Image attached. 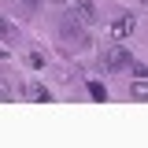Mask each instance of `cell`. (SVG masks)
Wrapping results in <instances>:
<instances>
[{"mask_svg": "<svg viewBox=\"0 0 148 148\" xmlns=\"http://www.w3.org/2000/svg\"><path fill=\"white\" fill-rule=\"evenodd\" d=\"M59 34H63V41H67V48H89V37H85V30H82V22H74V18H67V22L59 26Z\"/></svg>", "mask_w": 148, "mask_h": 148, "instance_id": "6da1fadb", "label": "cell"}, {"mask_svg": "<svg viewBox=\"0 0 148 148\" xmlns=\"http://www.w3.org/2000/svg\"><path fill=\"white\" fill-rule=\"evenodd\" d=\"M130 63H133V56H130L122 45H111L108 52H104V67H108V71H126Z\"/></svg>", "mask_w": 148, "mask_h": 148, "instance_id": "7a4b0ae2", "label": "cell"}, {"mask_svg": "<svg viewBox=\"0 0 148 148\" xmlns=\"http://www.w3.org/2000/svg\"><path fill=\"white\" fill-rule=\"evenodd\" d=\"M133 26H137V18H133V15L115 18V22H111V41H126V37L133 34Z\"/></svg>", "mask_w": 148, "mask_h": 148, "instance_id": "3957f363", "label": "cell"}, {"mask_svg": "<svg viewBox=\"0 0 148 148\" xmlns=\"http://www.w3.org/2000/svg\"><path fill=\"white\" fill-rule=\"evenodd\" d=\"M74 15L82 26H92L96 22V8H92V0H74Z\"/></svg>", "mask_w": 148, "mask_h": 148, "instance_id": "277c9868", "label": "cell"}, {"mask_svg": "<svg viewBox=\"0 0 148 148\" xmlns=\"http://www.w3.org/2000/svg\"><path fill=\"white\" fill-rule=\"evenodd\" d=\"M26 96H30V100H37V104H52V92L45 89V85H26Z\"/></svg>", "mask_w": 148, "mask_h": 148, "instance_id": "5b68a950", "label": "cell"}, {"mask_svg": "<svg viewBox=\"0 0 148 148\" xmlns=\"http://www.w3.org/2000/svg\"><path fill=\"white\" fill-rule=\"evenodd\" d=\"M130 96H133V100H148V78H137V82L130 85Z\"/></svg>", "mask_w": 148, "mask_h": 148, "instance_id": "8992f818", "label": "cell"}, {"mask_svg": "<svg viewBox=\"0 0 148 148\" xmlns=\"http://www.w3.org/2000/svg\"><path fill=\"white\" fill-rule=\"evenodd\" d=\"M89 96H92V100H100V104H108V89H104L100 82H89Z\"/></svg>", "mask_w": 148, "mask_h": 148, "instance_id": "52a82bcc", "label": "cell"}, {"mask_svg": "<svg viewBox=\"0 0 148 148\" xmlns=\"http://www.w3.org/2000/svg\"><path fill=\"white\" fill-rule=\"evenodd\" d=\"M0 100H15V89H11L4 78H0Z\"/></svg>", "mask_w": 148, "mask_h": 148, "instance_id": "ba28073f", "label": "cell"}, {"mask_svg": "<svg viewBox=\"0 0 148 148\" xmlns=\"http://www.w3.org/2000/svg\"><path fill=\"white\" fill-rule=\"evenodd\" d=\"M26 63H30L34 71H41V67H45V56H37V52H34V56H30V59H26Z\"/></svg>", "mask_w": 148, "mask_h": 148, "instance_id": "9c48e42d", "label": "cell"}, {"mask_svg": "<svg viewBox=\"0 0 148 148\" xmlns=\"http://www.w3.org/2000/svg\"><path fill=\"white\" fill-rule=\"evenodd\" d=\"M133 67V74H141V78H148V67H141V63H130Z\"/></svg>", "mask_w": 148, "mask_h": 148, "instance_id": "30bf717a", "label": "cell"}, {"mask_svg": "<svg viewBox=\"0 0 148 148\" xmlns=\"http://www.w3.org/2000/svg\"><path fill=\"white\" fill-rule=\"evenodd\" d=\"M11 34V26H8V22H0V37H8Z\"/></svg>", "mask_w": 148, "mask_h": 148, "instance_id": "8fae6325", "label": "cell"}, {"mask_svg": "<svg viewBox=\"0 0 148 148\" xmlns=\"http://www.w3.org/2000/svg\"><path fill=\"white\" fill-rule=\"evenodd\" d=\"M26 4H41V0H26Z\"/></svg>", "mask_w": 148, "mask_h": 148, "instance_id": "7c38bea8", "label": "cell"}, {"mask_svg": "<svg viewBox=\"0 0 148 148\" xmlns=\"http://www.w3.org/2000/svg\"><path fill=\"white\" fill-rule=\"evenodd\" d=\"M145 4H148V0H145Z\"/></svg>", "mask_w": 148, "mask_h": 148, "instance_id": "4fadbf2b", "label": "cell"}]
</instances>
